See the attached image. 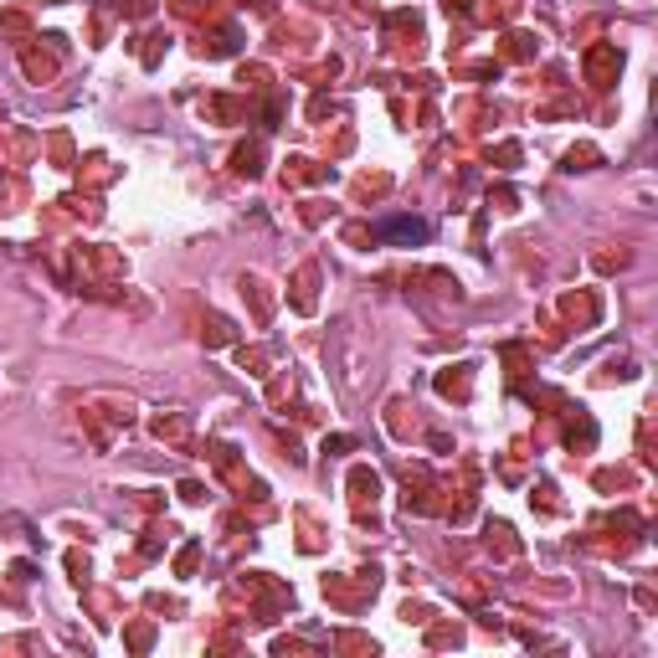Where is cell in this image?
I'll use <instances>...</instances> for the list:
<instances>
[{
    "label": "cell",
    "instance_id": "cell-1",
    "mask_svg": "<svg viewBox=\"0 0 658 658\" xmlns=\"http://www.w3.org/2000/svg\"><path fill=\"white\" fill-rule=\"evenodd\" d=\"M376 237L412 247V242H427V222H417V216H386V222H376Z\"/></svg>",
    "mask_w": 658,
    "mask_h": 658
}]
</instances>
